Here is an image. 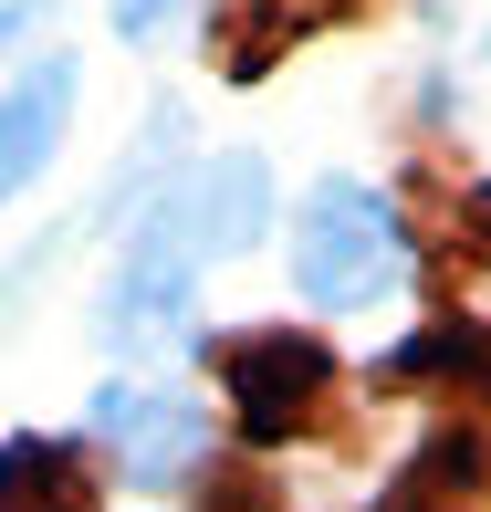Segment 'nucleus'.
<instances>
[{
  "mask_svg": "<svg viewBox=\"0 0 491 512\" xmlns=\"http://www.w3.org/2000/svg\"><path fill=\"white\" fill-rule=\"evenodd\" d=\"M262 209H272V168L262 157H209V168H189L168 199H147L126 262H115V293H105V345L147 356V345L189 335L199 272L262 241Z\"/></svg>",
  "mask_w": 491,
  "mask_h": 512,
  "instance_id": "obj_1",
  "label": "nucleus"
},
{
  "mask_svg": "<svg viewBox=\"0 0 491 512\" xmlns=\"http://www.w3.org/2000/svg\"><path fill=\"white\" fill-rule=\"evenodd\" d=\"M397 272H408V230H397V209L366 189V178H314V199H303L293 220V283L303 304H387Z\"/></svg>",
  "mask_w": 491,
  "mask_h": 512,
  "instance_id": "obj_2",
  "label": "nucleus"
},
{
  "mask_svg": "<svg viewBox=\"0 0 491 512\" xmlns=\"http://www.w3.org/2000/svg\"><path fill=\"white\" fill-rule=\"evenodd\" d=\"M220 387L230 408H241V429L262 439V450H283L324 418V387H335V356H324L314 335H293V324H262V335H230L220 356Z\"/></svg>",
  "mask_w": 491,
  "mask_h": 512,
  "instance_id": "obj_3",
  "label": "nucleus"
},
{
  "mask_svg": "<svg viewBox=\"0 0 491 512\" xmlns=\"http://www.w3.org/2000/svg\"><path fill=\"white\" fill-rule=\"evenodd\" d=\"M84 429H95L105 450H115V471L147 481V492H168V481H189L199 460H209V408L189 398V387H136V377H115V387H95Z\"/></svg>",
  "mask_w": 491,
  "mask_h": 512,
  "instance_id": "obj_4",
  "label": "nucleus"
},
{
  "mask_svg": "<svg viewBox=\"0 0 491 512\" xmlns=\"http://www.w3.org/2000/svg\"><path fill=\"white\" fill-rule=\"evenodd\" d=\"M74 84H84L74 53H32V63L11 74V95H0V199H21L42 168H53L63 115H74Z\"/></svg>",
  "mask_w": 491,
  "mask_h": 512,
  "instance_id": "obj_5",
  "label": "nucleus"
},
{
  "mask_svg": "<svg viewBox=\"0 0 491 512\" xmlns=\"http://www.w3.org/2000/svg\"><path fill=\"white\" fill-rule=\"evenodd\" d=\"M0 512H105L95 450H84V439H53V429L0 439Z\"/></svg>",
  "mask_w": 491,
  "mask_h": 512,
  "instance_id": "obj_6",
  "label": "nucleus"
},
{
  "mask_svg": "<svg viewBox=\"0 0 491 512\" xmlns=\"http://www.w3.org/2000/svg\"><path fill=\"white\" fill-rule=\"evenodd\" d=\"M491 502V439L481 429H439L429 450L408 460V481H397L387 512H481Z\"/></svg>",
  "mask_w": 491,
  "mask_h": 512,
  "instance_id": "obj_7",
  "label": "nucleus"
},
{
  "mask_svg": "<svg viewBox=\"0 0 491 512\" xmlns=\"http://www.w3.org/2000/svg\"><path fill=\"white\" fill-rule=\"evenodd\" d=\"M377 377L387 387H471V398H491V324H429V335L397 345Z\"/></svg>",
  "mask_w": 491,
  "mask_h": 512,
  "instance_id": "obj_8",
  "label": "nucleus"
},
{
  "mask_svg": "<svg viewBox=\"0 0 491 512\" xmlns=\"http://www.w3.org/2000/svg\"><path fill=\"white\" fill-rule=\"evenodd\" d=\"M168 21H178V0H115V32L126 42H157Z\"/></svg>",
  "mask_w": 491,
  "mask_h": 512,
  "instance_id": "obj_9",
  "label": "nucleus"
},
{
  "mask_svg": "<svg viewBox=\"0 0 491 512\" xmlns=\"http://www.w3.org/2000/svg\"><path fill=\"white\" fill-rule=\"evenodd\" d=\"M32 32V0H11V11H0V74H11V42Z\"/></svg>",
  "mask_w": 491,
  "mask_h": 512,
  "instance_id": "obj_10",
  "label": "nucleus"
},
{
  "mask_svg": "<svg viewBox=\"0 0 491 512\" xmlns=\"http://www.w3.org/2000/svg\"><path fill=\"white\" fill-rule=\"evenodd\" d=\"M471 251L491 262V189H471Z\"/></svg>",
  "mask_w": 491,
  "mask_h": 512,
  "instance_id": "obj_11",
  "label": "nucleus"
}]
</instances>
